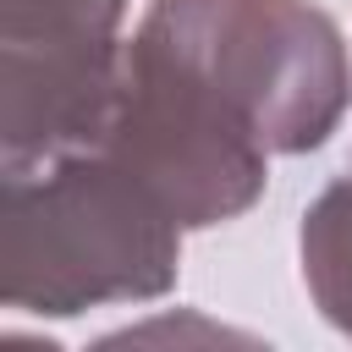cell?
Masks as SVG:
<instances>
[{"label": "cell", "mask_w": 352, "mask_h": 352, "mask_svg": "<svg viewBox=\"0 0 352 352\" xmlns=\"http://www.w3.org/2000/svg\"><path fill=\"white\" fill-rule=\"evenodd\" d=\"M176 214L104 148H66L6 170L0 292L6 308L72 319L104 302H154L176 286Z\"/></svg>", "instance_id": "1"}, {"label": "cell", "mask_w": 352, "mask_h": 352, "mask_svg": "<svg viewBox=\"0 0 352 352\" xmlns=\"http://www.w3.org/2000/svg\"><path fill=\"white\" fill-rule=\"evenodd\" d=\"M138 33L220 88L270 154L319 148L352 104L341 28L308 0H148Z\"/></svg>", "instance_id": "2"}, {"label": "cell", "mask_w": 352, "mask_h": 352, "mask_svg": "<svg viewBox=\"0 0 352 352\" xmlns=\"http://www.w3.org/2000/svg\"><path fill=\"white\" fill-rule=\"evenodd\" d=\"M88 148L126 165L182 231L226 226L270 187V148L248 116L148 33L121 44L116 88Z\"/></svg>", "instance_id": "3"}, {"label": "cell", "mask_w": 352, "mask_h": 352, "mask_svg": "<svg viewBox=\"0 0 352 352\" xmlns=\"http://www.w3.org/2000/svg\"><path fill=\"white\" fill-rule=\"evenodd\" d=\"M126 0H0L6 170L88 148L121 60Z\"/></svg>", "instance_id": "4"}, {"label": "cell", "mask_w": 352, "mask_h": 352, "mask_svg": "<svg viewBox=\"0 0 352 352\" xmlns=\"http://www.w3.org/2000/svg\"><path fill=\"white\" fill-rule=\"evenodd\" d=\"M297 258H302V286L324 314V324L352 336V170L302 209Z\"/></svg>", "instance_id": "5"}, {"label": "cell", "mask_w": 352, "mask_h": 352, "mask_svg": "<svg viewBox=\"0 0 352 352\" xmlns=\"http://www.w3.org/2000/svg\"><path fill=\"white\" fill-rule=\"evenodd\" d=\"M154 336H198V341H242V336H231V330H220V324H209V319H160V324H132V330H121V336H110V341H154Z\"/></svg>", "instance_id": "6"}]
</instances>
